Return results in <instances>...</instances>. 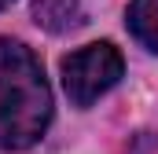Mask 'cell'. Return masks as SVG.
<instances>
[{
    "label": "cell",
    "instance_id": "cell-1",
    "mask_svg": "<svg viewBox=\"0 0 158 154\" xmlns=\"http://www.w3.org/2000/svg\"><path fill=\"white\" fill-rule=\"evenodd\" d=\"M52 125V88L22 40L0 37V151L33 147Z\"/></svg>",
    "mask_w": 158,
    "mask_h": 154
},
{
    "label": "cell",
    "instance_id": "cell-2",
    "mask_svg": "<svg viewBox=\"0 0 158 154\" xmlns=\"http://www.w3.org/2000/svg\"><path fill=\"white\" fill-rule=\"evenodd\" d=\"M121 74H125V59L110 40L85 44L63 59V88L74 107H92L121 81Z\"/></svg>",
    "mask_w": 158,
    "mask_h": 154
},
{
    "label": "cell",
    "instance_id": "cell-3",
    "mask_svg": "<svg viewBox=\"0 0 158 154\" xmlns=\"http://www.w3.org/2000/svg\"><path fill=\"white\" fill-rule=\"evenodd\" d=\"M33 22L52 33H66L81 26V4L77 0H33Z\"/></svg>",
    "mask_w": 158,
    "mask_h": 154
},
{
    "label": "cell",
    "instance_id": "cell-4",
    "mask_svg": "<svg viewBox=\"0 0 158 154\" xmlns=\"http://www.w3.org/2000/svg\"><path fill=\"white\" fill-rule=\"evenodd\" d=\"M129 33L147 51L158 55V0H132L129 4Z\"/></svg>",
    "mask_w": 158,
    "mask_h": 154
},
{
    "label": "cell",
    "instance_id": "cell-5",
    "mask_svg": "<svg viewBox=\"0 0 158 154\" xmlns=\"http://www.w3.org/2000/svg\"><path fill=\"white\" fill-rule=\"evenodd\" d=\"M129 154H158V136H151V132H140V136L132 140Z\"/></svg>",
    "mask_w": 158,
    "mask_h": 154
},
{
    "label": "cell",
    "instance_id": "cell-6",
    "mask_svg": "<svg viewBox=\"0 0 158 154\" xmlns=\"http://www.w3.org/2000/svg\"><path fill=\"white\" fill-rule=\"evenodd\" d=\"M11 4H15V0H0V11H4V7H11Z\"/></svg>",
    "mask_w": 158,
    "mask_h": 154
}]
</instances>
